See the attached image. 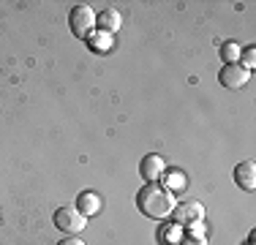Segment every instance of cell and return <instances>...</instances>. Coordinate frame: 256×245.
Masks as SVG:
<instances>
[{
  "label": "cell",
  "instance_id": "1",
  "mask_svg": "<svg viewBox=\"0 0 256 245\" xmlns=\"http://www.w3.org/2000/svg\"><path fill=\"white\" fill-rule=\"evenodd\" d=\"M136 204L148 218L164 220V218L172 216V210H174V194H169L166 188L156 186V182H148V186L139 191Z\"/></svg>",
  "mask_w": 256,
  "mask_h": 245
},
{
  "label": "cell",
  "instance_id": "2",
  "mask_svg": "<svg viewBox=\"0 0 256 245\" xmlns=\"http://www.w3.org/2000/svg\"><path fill=\"white\" fill-rule=\"evenodd\" d=\"M68 24H71V33L76 36V38L88 41L93 38V28H96V14L90 6H74L68 14Z\"/></svg>",
  "mask_w": 256,
  "mask_h": 245
},
{
  "label": "cell",
  "instance_id": "3",
  "mask_svg": "<svg viewBox=\"0 0 256 245\" xmlns=\"http://www.w3.org/2000/svg\"><path fill=\"white\" fill-rule=\"evenodd\" d=\"M54 226L66 234H79L88 226V218L76 207H60V210H54Z\"/></svg>",
  "mask_w": 256,
  "mask_h": 245
},
{
  "label": "cell",
  "instance_id": "4",
  "mask_svg": "<svg viewBox=\"0 0 256 245\" xmlns=\"http://www.w3.org/2000/svg\"><path fill=\"white\" fill-rule=\"evenodd\" d=\"M172 216H174V226L191 229V226L202 224L204 207H202V202H182V204H178V207L172 210Z\"/></svg>",
  "mask_w": 256,
  "mask_h": 245
},
{
  "label": "cell",
  "instance_id": "5",
  "mask_svg": "<svg viewBox=\"0 0 256 245\" xmlns=\"http://www.w3.org/2000/svg\"><path fill=\"white\" fill-rule=\"evenodd\" d=\"M248 79H251V71H246L240 63H229L218 71V82L226 90H240L242 84H248Z\"/></svg>",
  "mask_w": 256,
  "mask_h": 245
},
{
  "label": "cell",
  "instance_id": "6",
  "mask_svg": "<svg viewBox=\"0 0 256 245\" xmlns=\"http://www.w3.org/2000/svg\"><path fill=\"white\" fill-rule=\"evenodd\" d=\"M164 172H166L164 158L156 156V152H150V156H144L142 161H139V174H142V180H148V182H158Z\"/></svg>",
  "mask_w": 256,
  "mask_h": 245
},
{
  "label": "cell",
  "instance_id": "7",
  "mask_svg": "<svg viewBox=\"0 0 256 245\" xmlns=\"http://www.w3.org/2000/svg\"><path fill=\"white\" fill-rule=\"evenodd\" d=\"M234 182L242 191H254L256 188V161H242L234 166Z\"/></svg>",
  "mask_w": 256,
  "mask_h": 245
},
{
  "label": "cell",
  "instance_id": "8",
  "mask_svg": "<svg viewBox=\"0 0 256 245\" xmlns=\"http://www.w3.org/2000/svg\"><path fill=\"white\" fill-rule=\"evenodd\" d=\"M96 28H101V33H118L123 28V16L118 8H104L101 14H96Z\"/></svg>",
  "mask_w": 256,
  "mask_h": 245
},
{
  "label": "cell",
  "instance_id": "9",
  "mask_svg": "<svg viewBox=\"0 0 256 245\" xmlns=\"http://www.w3.org/2000/svg\"><path fill=\"white\" fill-rule=\"evenodd\" d=\"M101 196L96 194V191H82L76 196V210L82 212L84 218H90V216H98L101 212Z\"/></svg>",
  "mask_w": 256,
  "mask_h": 245
},
{
  "label": "cell",
  "instance_id": "10",
  "mask_svg": "<svg viewBox=\"0 0 256 245\" xmlns=\"http://www.w3.org/2000/svg\"><path fill=\"white\" fill-rule=\"evenodd\" d=\"M161 182H164L161 188H166L169 194H172V191H182V188L188 186V180H186V174H182V172H164Z\"/></svg>",
  "mask_w": 256,
  "mask_h": 245
},
{
  "label": "cell",
  "instance_id": "11",
  "mask_svg": "<svg viewBox=\"0 0 256 245\" xmlns=\"http://www.w3.org/2000/svg\"><path fill=\"white\" fill-rule=\"evenodd\" d=\"M237 63H240L246 71H254V66H256V46H242L240 49V60H237Z\"/></svg>",
  "mask_w": 256,
  "mask_h": 245
},
{
  "label": "cell",
  "instance_id": "12",
  "mask_svg": "<svg viewBox=\"0 0 256 245\" xmlns=\"http://www.w3.org/2000/svg\"><path fill=\"white\" fill-rule=\"evenodd\" d=\"M221 54H224V60H226V66L229 63H237V60H240V44L226 41V44L221 46Z\"/></svg>",
  "mask_w": 256,
  "mask_h": 245
},
{
  "label": "cell",
  "instance_id": "13",
  "mask_svg": "<svg viewBox=\"0 0 256 245\" xmlns=\"http://www.w3.org/2000/svg\"><path fill=\"white\" fill-rule=\"evenodd\" d=\"M96 44V52H109L112 49V36L109 33H101V36H96V38H90Z\"/></svg>",
  "mask_w": 256,
  "mask_h": 245
},
{
  "label": "cell",
  "instance_id": "14",
  "mask_svg": "<svg viewBox=\"0 0 256 245\" xmlns=\"http://www.w3.org/2000/svg\"><path fill=\"white\" fill-rule=\"evenodd\" d=\"M180 245H207V242H204V237H194V234H191V237H186Z\"/></svg>",
  "mask_w": 256,
  "mask_h": 245
},
{
  "label": "cell",
  "instance_id": "15",
  "mask_svg": "<svg viewBox=\"0 0 256 245\" xmlns=\"http://www.w3.org/2000/svg\"><path fill=\"white\" fill-rule=\"evenodd\" d=\"M58 245H88V242H82L76 234H71V237H66V240H60Z\"/></svg>",
  "mask_w": 256,
  "mask_h": 245
}]
</instances>
